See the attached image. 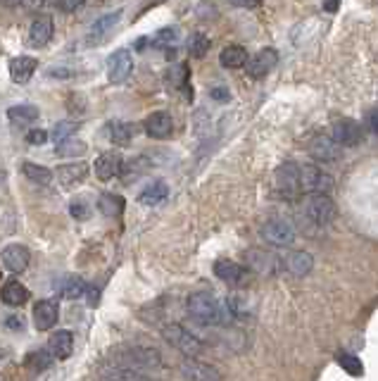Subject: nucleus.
I'll return each mask as SVG.
<instances>
[{"label": "nucleus", "instance_id": "obj_29", "mask_svg": "<svg viewBox=\"0 0 378 381\" xmlns=\"http://www.w3.org/2000/svg\"><path fill=\"white\" fill-rule=\"evenodd\" d=\"M21 174H24L29 181L39 183V186H48V183L55 179L53 169H48L43 165H36V162H21Z\"/></svg>", "mask_w": 378, "mask_h": 381}, {"label": "nucleus", "instance_id": "obj_10", "mask_svg": "<svg viewBox=\"0 0 378 381\" xmlns=\"http://www.w3.org/2000/svg\"><path fill=\"white\" fill-rule=\"evenodd\" d=\"M331 138L338 146H345V148L359 146L364 138V129H362V124L354 122V119H338V122L333 124Z\"/></svg>", "mask_w": 378, "mask_h": 381}, {"label": "nucleus", "instance_id": "obj_39", "mask_svg": "<svg viewBox=\"0 0 378 381\" xmlns=\"http://www.w3.org/2000/svg\"><path fill=\"white\" fill-rule=\"evenodd\" d=\"M338 362L342 365V370H345L347 374H357V377H359V374L364 372L362 370V362L354 355H345V352H342V355L338 357Z\"/></svg>", "mask_w": 378, "mask_h": 381}, {"label": "nucleus", "instance_id": "obj_46", "mask_svg": "<svg viewBox=\"0 0 378 381\" xmlns=\"http://www.w3.org/2000/svg\"><path fill=\"white\" fill-rule=\"evenodd\" d=\"M48 74L55 76V79H69V76L74 74V72H71V69H67V67H53Z\"/></svg>", "mask_w": 378, "mask_h": 381}, {"label": "nucleus", "instance_id": "obj_26", "mask_svg": "<svg viewBox=\"0 0 378 381\" xmlns=\"http://www.w3.org/2000/svg\"><path fill=\"white\" fill-rule=\"evenodd\" d=\"M167 195H169L167 183H164V181H153V183H148V186L141 190L138 200H141V205L157 208V205H162V203L167 200Z\"/></svg>", "mask_w": 378, "mask_h": 381}, {"label": "nucleus", "instance_id": "obj_18", "mask_svg": "<svg viewBox=\"0 0 378 381\" xmlns=\"http://www.w3.org/2000/svg\"><path fill=\"white\" fill-rule=\"evenodd\" d=\"M145 133L150 138H169L171 131H174V119H171L169 112H153L148 119H145Z\"/></svg>", "mask_w": 378, "mask_h": 381}, {"label": "nucleus", "instance_id": "obj_36", "mask_svg": "<svg viewBox=\"0 0 378 381\" xmlns=\"http://www.w3.org/2000/svg\"><path fill=\"white\" fill-rule=\"evenodd\" d=\"M176 44H178V29H176V26H164V29L157 31V36H155V46L157 48L171 51V48H176Z\"/></svg>", "mask_w": 378, "mask_h": 381}, {"label": "nucleus", "instance_id": "obj_41", "mask_svg": "<svg viewBox=\"0 0 378 381\" xmlns=\"http://www.w3.org/2000/svg\"><path fill=\"white\" fill-rule=\"evenodd\" d=\"M48 141H50V131H46V129H29L26 131L29 146H46Z\"/></svg>", "mask_w": 378, "mask_h": 381}, {"label": "nucleus", "instance_id": "obj_21", "mask_svg": "<svg viewBox=\"0 0 378 381\" xmlns=\"http://www.w3.org/2000/svg\"><path fill=\"white\" fill-rule=\"evenodd\" d=\"M53 31H55L53 17H48V15H39V17L34 19L31 31H29V39H31V46H36V48H43V46L48 44L50 39H53Z\"/></svg>", "mask_w": 378, "mask_h": 381}, {"label": "nucleus", "instance_id": "obj_17", "mask_svg": "<svg viewBox=\"0 0 378 381\" xmlns=\"http://www.w3.org/2000/svg\"><path fill=\"white\" fill-rule=\"evenodd\" d=\"M310 155L317 162H335L340 160V146L331 136H314L310 143Z\"/></svg>", "mask_w": 378, "mask_h": 381}, {"label": "nucleus", "instance_id": "obj_4", "mask_svg": "<svg viewBox=\"0 0 378 381\" xmlns=\"http://www.w3.org/2000/svg\"><path fill=\"white\" fill-rule=\"evenodd\" d=\"M276 190L283 200H297L302 190V169L295 162H283L276 169Z\"/></svg>", "mask_w": 378, "mask_h": 381}, {"label": "nucleus", "instance_id": "obj_28", "mask_svg": "<svg viewBox=\"0 0 378 381\" xmlns=\"http://www.w3.org/2000/svg\"><path fill=\"white\" fill-rule=\"evenodd\" d=\"M247 60H250V55L247 51L242 46H228L221 51V67H226V69H240V67H245L247 65Z\"/></svg>", "mask_w": 378, "mask_h": 381}, {"label": "nucleus", "instance_id": "obj_23", "mask_svg": "<svg viewBox=\"0 0 378 381\" xmlns=\"http://www.w3.org/2000/svg\"><path fill=\"white\" fill-rule=\"evenodd\" d=\"M48 350L55 360H67L74 350V336L69 331H55L48 341Z\"/></svg>", "mask_w": 378, "mask_h": 381}, {"label": "nucleus", "instance_id": "obj_1", "mask_svg": "<svg viewBox=\"0 0 378 381\" xmlns=\"http://www.w3.org/2000/svg\"><path fill=\"white\" fill-rule=\"evenodd\" d=\"M114 362L117 367H126L133 372H162L164 370V357L155 348L148 345H131V348H119L114 350Z\"/></svg>", "mask_w": 378, "mask_h": 381}, {"label": "nucleus", "instance_id": "obj_48", "mask_svg": "<svg viewBox=\"0 0 378 381\" xmlns=\"http://www.w3.org/2000/svg\"><path fill=\"white\" fill-rule=\"evenodd\" d=\"M43 3H46V0H21V5H24L26 10H31V12H34V10H39Z\"/></svg>", "mask_w": 378, "mask_h": 381}, {"label": "nucleus", "instance_id": "obj_30", "mask_svg": "<svg viewBox=\"0 0 378 381\" xmlns=\"http://www.w3.org/2000/svg\"><path fill=\"white\" fill-rule=\"evenodd\" d=\"M103 381H153V379H148L145 374H141V372L114 365V367H107L103 372Z\"/></svg>", "mask_w": 378, "mask_h": 381}, {"label": "nucleus", "instance_id": "obj_22", "mask_svg": "<svg viewBox=\"0 0 378 381\" xmlns=\"http://www.w3.org/2000/svg\"><path fill=\"white\" fill-rule=\"evenodd\" d=\"M36 67H39V62L31 55H19V58H12L10 62V76L14 83H26L29 79L34 76Z\"/></svg>", "mask_w": 378, "mask_h": 381}, {"label": "nucleus", "instance_id": "obj_6", "mask_svg": "<svg viewBox=\"0 0 378 381\" xmlns=\"http://www.w3.org/2000/svg\"><path fill=\"white\" fill-rule=\"evenodd\" d=\"M262 238L274 248H285L295 241V227L285 220V217H271L262 224Z\"/></svg>", "mask_w": 378, "mask_h": 381}, {"label": "nucleus", "instance_id": "obj_2", "mask_svg": "<svg viewBox=\"0 0 378 381\" xmlns=\"http://www.w3.org/2000/svg\"><path fill=\"white\" fill-rule=\"evenodd\" d=\"M185 310L193 320L198 324H205V327H217V324L224 322L226 315L224 305L210 291H193L185 300Z\"/></svg>", "mask_w": 378, "mask_h": 381}, {"label": "nucleus", "instance_id": "obj_35", "mask_svg": "<svg viewBox=\"0 0 378 381\" xmlns=\"http://www.w3.org/2000/svg\"><path fill=\"white\" fill-rule=\"evenodd\" d=\"M86 146L83 141L78 138H69V141H62V143H57V155L60 158H81V155L86 153Z\"/></svg>", "mask_w": 378, "mask_h": 381}, {"label": "nucleus", "instance_id": "obj_7", "mask_svg": "<svg viewBox=\"0 0 378 381\" xmlns=\"http://www.w3.org/2000/svg\"><path fill=\"white\" fill-rule=\"evenodd\" d=\"M181 377L185 381H224L221 372L214 365L200 357H185L181 362Z\"/></svg>", "mask_w": 378, "mask_h": 381}, {"label": "nucleus", "instance_id": "obj_24", "mask_svg": "<svg viewBox=\"0 0 378 381\" xmlns=\"http://www.w3.org/2000/svg\"><path fill=\"white\" fill-rule=\"evenodd\" d=\"M7 119L14 129H26L39 119V108L36 105H14V108L7 110Z\"/></svg>", "mask_w": 378, "mask_h": 381}, {"label": "nucleus", "instance_id": "obj_33", "mask_svg": "<svg viewBox=\"0 0 378 381\" xmlns=\"http://www.w3.org/2000/svg\"><path fill=\"white\" fill-rule=\"evenodd\" d=\"M53 355H50L48 348H39V350H31L29 355L24 357V365L29 367L31 372H46L50 365H53Z\"/></svg>", "mask_w": 378, "mask_h": 381}, {"label": "nucleus", "instance_id": "obj_31", "mask_svg": "<svg viewBox=\"0 0 378 381\" xmlns=\"http://www.w3.org/2000/svg\"><path fill=\"white\" fill-rule=\"evenodd\" d=\"M107 131H110V141L117 146H128L136 133V126L128 124V122H112L107 126Z\"/></svg>", "mask_w": 378, "mask_h": 381}, {"label": "nucleus", "instance_id": "obj_20", "mask_svg": "<svg viewBox=\"0 0 378 381\" xmlns=\"http://www.w3.org/2000/svg\"><path fill=\"white\" fill-rule=\"evenodd\" d=\"M119 19H121V10L107 12V15L100 17L98 22L91 26V31H88V44H91V46H98L100 41H105L107 34H110L114 26L119 24Z\"/></svg>", "mask_w": 378, "mask_h": 381}, {"label": "nucleus", "instance_id": "obj_13", "mask_svg": "<svg viewBox=\"0 0 378 381\" xmlns=\"http://www.w3.org/2000/svg\"><path fill=\"white\" fill-rule=\"evenodd\" d=\"M0 258H3V265L10 270L12 274H21L29 267V248L21 243H10L5 245L3 253H0Z\"/></svg>", "mask_w": 378, "mask_h": 381}, {"label": "nucleus", "instance_id": "obj_5", "mask_svg": "<svg viewBox=\"0 0 378 381\" xmlns=\"http://www.w3.org/2000/svg\"><path fill=\"white\" fill-rule=\"evenodd\" d=\"M302 217L305 222L310 224L312 229H321V227H328L333 220H335V205L333 200L328 198V195H310L302 208Z\"/></svg>", "mask_w": 378, "mask_h": 381}, {"label": "nucleus", "instance_id": "obj_45", "mask_svg": "<svg viewBox=\"0 0 378 381\" xmlns=\"http://www.w3.org/2000/svg\"><path fill=\"white\" fill-rule=\"evenodd\" d=\"M228 3L235 5V8H247V10H252V8H260L262 0H228Z\"/></svg>", "mask_w": 378, "mask_h": 381}, {"label": "nucleus", "instance_id": "obj_47", "mask_svg": "<svg viewBox=\"0 0 378 381\" xmlns=\"http://www.w3.org/2000/svg\"><path fill=\"white\" fill-rule=\"evenodd\" d=\"M212 98L219 103H228L231 101V93H228V88H212Z\"/></svg>", "mask_w": 378, "mask_h": 381}, {"label": "nucleus", "instance_id": "obj_49", "mask_svg": "<svg viewBox=\"0 0 378 381\" xmlns=\"http://www.w3.org/2000/svg\"><path fill=\"white\" fill-rule=\"evenodd\" d=\"M3 5H7V8H14V5H21V0H0Z\"/></svg>", "mask_w": 378, "mask_h": 381}, {"label": "nucleus", "instance_id": "obj_44", "mask_svg": "<svg viewBox=\"0 0 378 381\" xmlns=\"http://www.w3.org/2000/svg\"><path fill=\"white\" fill-rule=\"evenodd\" d=\"M367 129L374 133V136H378V110L369 112V115H367Z\"/></svg>", "mask_w": 378, "mask_h": 381}, {"label": "nucleus", "instance_id": "obj_15", "mask_svg": "<svg viewBox=\"0 0 378 381\" xmlns=\"http://www.w3.org/2000/svg\"><path fill=\"white\" fill-rule=\"evenodd\" d=\"M57 320H60V310H57V303L55 300H39L34 305V324H36V329H41V331H48V329H53Z\"/></svg>", "mask_w": 378, "mask_h": 381}, {"label": "nucleus", "instance_id": "obj_40", "mask_svg": "<svg viewBox=\"0 0 378 381\" xmlns=\"http://www.w3.org/2000/svg\"><path fill=\"white\" fill-rule=\"evenodd\" d=\"M69 215L74 217V220H88L91 217V208L86 200H71L69 205Z\"/></svg>", "mask_w": 378, "mask_h": 381}, {"label": "nucleus", "instance_id": "obj_50", "mask_svg": "<svg viewBox=\"0 0 378 381\" xmlns=\"http://www.w3.org/2000/svg\"><path fill=\"white\" fill-rule=\"evenodd\" d=\"M326 10H328V12L338 10V0H331V3H326Z\"/></svg>", "mask_w": 378, "mask_h": 381}, {"label": "nucleus", "instance_id": "obj_14", "mask_svg": "<svg viewBox=\"0 0 378 381\" xmlns=\"http://www.w3.org/2000/svg\"><path fill=\"white\" fill-rule=\"evenodd\" d=\"M247 265L252 272H264V274H274L278 270H283L281 255H278V253H269V250H250Z\"/></svg>", "mask_w": 378, "mask_h": 381}, {"label": "nucleus", "instance_id": "obj_42", "mask_svg": "<svg viewBox=\"0 0 378 381\" xmlns=\"http://www.w3.org/2000/svg\"><path fill=\"white\" fill-rule=\"evenodd\" d=\"M169 79H171V83H174L176 88H183L185 81H188V69H185L183 65H178L176 69H171V72H169Z\"/></svg>", "mask_w": 378, "mask_h": 381}, {"label": "nucleus", "instance_id": "obj_37", "mask_svg": "<svg viewBox=\"0 0 378 381\" xmlns=\"http://www.w3.org/2000/svg\"><path fill=\"white\" fill-rule=\"evenodd\" d=\"M60 293H62V298H69V300L81 298V295L86 293V284H83V281L78 279V277H69V279L62 284Z\"/></svg>", "mask_w": 378, "mask_h": 381}, {"label": "nucleus", "instance_id": "obj_9", "mask_svg": "<svg viewBox=\"0 0 378 381\" xmlns=\"http://www.w3.org/2000/svg\"><path fill=\"white\" fill-rule=\"evenodd\" d=\"M302 190L312 195H321L331 188V176L319 165H302Z\"/></svg>", "mask_w": 378, "mask_h": 381}, {"label": "nucleus", "instance_id": "obj_25", "mask_svg": "<svg viewBox=\"0 0 378 381\" xmlns=\"http://www.w3.org/2000/svg\"><path fill=\"white\" fill-rule=\"evenodd\" d=\"M214 274H217L221 281H226V284L235 286L245 279V267H240L238 263H233V260H217V263H214Z\"/></svg>", "mask_w": 378, "mask_h": 381}, {"label": "nucleus", "instance_id": "obj_19", "mask_svg": "<svg viewBox=\"0 0 378 381\" xmlns=\"http://www.w3.org/2000/svg\"><path fill=\"white\" fill-rule=\"evenodd\" d=\"M93 169H96V176L100 181H110L121 172V169H124V160H121L119 153H103L96 160Z\"/></svg>", "mask_w": 378, "mask_h": 381}, {"label": "nucleus", "instance_id": "obj_51", "mask_svg": "<svg viewBox=\"0 0 378 381\" xmlns=\"http://www.w3.org/2000/svg\"><path fill=\"white\" fill-rule=\"evenodd\" d=\"M46 3H48V5H60L62 0H46Z\"/></svg>", "mask_w": 378, "mask_h": 381}, {"label": "nucleus", "instance_id": "obj_12", "mask_svg": "<svg viewBox=\"0 0 378 381\" xmlns=\"http://www.w3.org/2000/svg\"><path fill=\"white\" fill-rule=\"evenodd\" d=\"M281 267L292 277H307L314 267V258L307 250H292L288 255H281Z\"/></svg>", "mask_w": 378, "mask_h": 381}, {"label": "nucleus", "instance_id": "obj_38", "mask_svg": "<svg viewBox=\"0 0 378 381\" xmlns=\"http://www.w3.org/2000/svg\"><path fill=\"white\" fill-rule=\"evenodd\" d=\"M207 51H210V39L205 34H193L188 39V53L193 58H205Z\"/></svg>", "mask_w": 378, "mask_h": 381}, {"label": "nucleus", "instance_id": "obj_11", "mask_svg": "<svg viewBox=\"0 0 378 381\" xmlns=\"http://www.w3.org/2000/svg\"><path fill=\"white\" fill-rule=\"evenodd\" d=\"M276 62H278V53L274 51V48H264V51H260L247 60L245 69L252 79H262V76H267L271 69L276 67Z\"/></svg>", "mask_w": 378, "mask_h": 381}, {"label": "nucleus", "instance_id": "obj_27", "mask_svg": "<svg viewBox=\"0 0 378 381\" xmlns=\"http://www.w3.org/2000/svg\"><path fill=\"white\" fill-rule=\"evenodd\" d=\"M0 298H3L5 305H24V303L29 300V288L24 284H19V281H5V286L0 288Z\"/></svg>", "mask_w": 378, "mask_h": 381}, {"label": "nucleus", "instance_id": "obj_34", "mask_svg": "<svg viewBox=\"0 0 378 381\" xmlns=\"http://www.w3.org/2000/svg\"><path fill=\"white\" fill-rule=\"evenodd\" d=\"M78 122L74 119H62V122H57L53 126V131H50V141H55V143H62V141H69L74 133L78 131Z\"/></svg>", "mask_w": 378, "mask_h": 381}, {"label": "nucleus", "instance_id": "obj_16", "mask_svg": "<svg viewBox=\"0 0 378 381\" xmlns=\"http://www.w3.org/2000/svg\"><path fill=\"white\" fill-rule=\"evenodd\" d=\"M86 176H88V165L81 160V162H67V165H60L55 169V179L62 183L64 188H71V186H78Z\"/></svg>", "mask_w": 378, "mask_h": 381}, {"label": "nucleus", "instance_id": "obj_43", "mask_svg": "<svg viewBox=\"0 0 378 381\" xmlns=\"http://www.w3.org/2000/svg\"><path fill=\"white\" fill-rule=\"evenodd\" d=\"M81 5H83V0H62L57 8H60L62 12H67V15H71V12H76Z\"/></svg>", "mask_w": 378, "mask_h": 381}, {"label": "nucleus", "instance_id": "obj_8", "mask_svg": "<svg viewBox=\"0 0 378 381\" xmlns=\"http://www.w3.org/2000/svg\"><path fill=\"white\" fill-rule=\"evenodd\" d=\"M133 72V58L126 48H119L110 55L107 60V76H110L112 83H124Z\"/></svg>", "mask_w": 378, "mask_h": 381}, {"label": "nucleus", "instance_id": "obj_3", "mask_svg": "<svg viewBox=\"0 0 378 381\" xmlns=\"http://www.w3.org/2000/svg\"><path fill=\"white\" fill-rule=\"evenodd\" d=\"M162 338L167 341L171 348L181 352L183 357H200L205 350V343L200 341V338L183 327V324H176V322H169L162 327Z\"/></svg>", "mask_w": 378, "mask_h": 381}, {"label": "nucleus", "instance_id": "obj_32", "mask_svg": "<svg viewBox=\"0 0 378 381\" xmlns=\"http://www.w3.org/2000/svg\"><path fill=\"white\" fill-rule=\"evenodd\" d=\"M98 210L105 217H119L121 210H124V198H121V195H114V193H100Z\"/></svg>", "mask_w": 378, "mask_h": 381}]
</instances>
